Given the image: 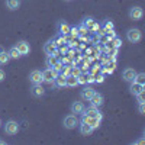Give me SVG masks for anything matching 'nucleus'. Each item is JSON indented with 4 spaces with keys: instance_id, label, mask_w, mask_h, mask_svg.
<instances>
[{
    "instance_id": "f257e3e1",
    "label": "nucleus",
    "mask_w": 145,
    "mask_h": 145,
    "mask_svg": "<svg viewBox=\"0 0 145 145\" xmlns=\"http://www.w3.org/2000/svg\"><path fill=\"white\" fill-rule=\"evenodd\" d=\"M126 39L129 42H132V44H138L142 39V32L138 28H131L126 32Z\"/></svg>"
},
{
    "instance_id": "f03ea898",
    "label": "nucleus",
    "mask_w": 145,
    "mask_h": 145,
    "mask_svg": "<svg viewBox=\"0 0 145 145\" xmlns=\"http://www.w3.org/2000/svg\"><path fill=\"white\" fill-rule=\"evenodd\" d=\"M78 123H80V120L77 119V115H67L65 118H64V120H63V125H64V128H67V129H74L76 126H78Z\"/></svg>"
},
{
    "instance_id": "7ed1b4c3",
    "label": "nucleus",
    "mask_w": 145,
    "mask_h": 145,
    "mask_svg": "<svg viewBox=\"0 0 145 145\" xmlns=\"http://www.w3.org/2000/svg\"><path fill=\"white\" fill-rule=\"evenodd\" d=\"M57 74H58V72H57L52 67H46V68L42 71V80H44L45 83H48V84H52V81L55 80Z\"/></svg>"
},
{
    "instance_id": "20e7f679",
    "label": "nucleus",
    "mask_w": 145,
    "mask_h": 145,
    "mask_svg": "<svg viewBox=\"0 0 145 145\" xmlns=\"http://www.w3.org/2000/svg\"><path fill=\"white\" fill-rule=\"evenodd\" d=\"M19 131V125L16 120H7L6 125H5V134L7 135H16Z\"/></svg>"
},
{
    "instance_id": "39448f33",
    "label": "nucleus",
    "mask_w": 145,
    "mask_h": 145,
    "mask_svg": "<svg viewBox=\"0 0 145 145\" xmlns=\"http://www.w3.org/2000/svg\"><path fill=\"white\" fill-rule=\"evenodd\" d=\"M81 115H84V116H91V118H96V119H99V120H102V112L99 110L96 106H90L89 109H84V112L81 113Z\"/></svg>"
},
{
    "instance_id": "423d86ee",
    "label": "nucleus",
    "mask_w": 145,
    "mask_h": 145,
    "mask_svg": "<svg viewBox=\"0 0 145 145\" xmlns=\"http://www.w3.org/2000/svg\"><path fill=\"white\" fill-rule=\"evenodd\" d=\"M142 16H144V10H142L141 6L131 7V10H129V18H131L132 20H139V19H142Z\"/></svg>"
},
{
    "instance_id": "0eeeda50",
    "label": "nucleus",
    "mask_w": 145,
    "mask_h": 145,
    "mask_svg": "<svg viewBox=\"0 0 145 145\" xmlns=\"http://www.w3.org/2000/svg\"><path fill=\"white\" fill-rule=\"evenodd\" d=\"M29 81L32 84H41L44 80H42V71L39 70H33L31 71V74H29Z\"/></svg>"
},
{
    "instance_id": "6e6552de",
    "label": "nucleus",
    "mask_w": 145,
    "mask_h": 145,
    "mask_svg": "<svg viewBox=\"0 0 145 145\" xmlns=\"http://www.w3.org/2000/svg\"><path fill=\"white\" fill-rule=\"evenodd\" d=\"M57 44H55V41L54 39H50L45 45H44V52L46 54V55H52V54H55L57 52Z\"/></svg>"
},
{
    "instance_id": "1a4fd4ad",
    "label": "nucleus",
    "mask_w": 145,
    "mask_h": 145,
    "mask_svg": "<svg viewBox=\"0 0 145 145\" xmlns=\"http://www.w3.org/2000/svg\"><path fill=\"white\" fill-rule=\"evenodd\" d=\"M83 25L87 28V31H91V32H96V31L100 29V25H97V23L94 22V19H91V18H86V19H84Z\"/></svg>"
},
{
    "instance_id": "9d476101",
    "label": "nucleus",
    "mask_w": 145,
    "mask_h": 145,
    "mask_svg": "<svg viewBox=\"0 0 145 145\" xmlns=\"http://www.w3.org/2000/svg\"><path fill=\"white\" fill-rule=\"evenodd\" d=\"M81 122L87 123V125H90V126H91L93 129H96V128H99V126H100V122H102V120L96 119V118H91V116H84V115H83V119H81Z\"/></svg>"
},
{
    "instance_id": "9b49d317",
    "label": "nucleus",
    "mask_w": 145,
    "mask_h": 145,
    "mask_svg": "<svg viewBox=\"0 0 145 145\" xmlns=\"http://www.w3.org/2000/svg\"><path fill=\"white\" fill-rule=\"evenodd\" d=\"M15 46L18 48V51L20 52V55H26L31 51V46H29V44L26 41H18V44Z\"/></svg>"
},
{
    "instance_id": "f8f14e48",
    "label": "nucleus",
    "mask_w": 145,
    "mask_h": 145,
    "mask_svg": "<svg viewBox=\"0 0 145 145\" xmlns=\"http://www.w3.org/2000/svg\"><path fill=\"white\" fill-rule=\"evenodd\" d=\"M135 76H137V71H135L134 68H125L123 72H122L123 80L128 81V83H132V81H134V80H135Z\"/></svg>"
},
{
    "instance_id": "ddd939ff",
    "label": "nucleus",
    "mask_w": 145,
    "mask_h": 145,
    "mask_svg": "<svg viewBox=\"0 0 145 145\" xmlns=\"http://www.w3.org/2000/svg\"><path fill=\"white\" fill-rule=\"evenodd\" d=\"M31 94L33 96V97H42V96L45 94V89L41 86V84H32Z\"/></svg>"
},
{
    "instance_id": "4468645a",
    "label": "nucleus",
    "mask_w": 145,
    "mask_h": 145,
    "mask_svg": "<svg viewBox=\"0 0 145 145\" xmlns=\"http://www.w3.org/2000/svg\"><path fill=\"white\" fill-rule=\"evenodd\" d=\"M84 105H83V102H72L71 103V113H74V115H81L83 112H84Z\"/></svg>"
},
{
    "instance_id": "2eb2a0df",
    "label": "nucleus",
    "mask_w": 145,
    "mask_h": 145,
    "mask_svg": "<svg viewBox=\"0 0 145 145\" xmlns=\"http://www.w3.org/2000/svg\"><path fill=\"white\" fill-rule=\"evenodd\" d=\"M144 90H145V84H139V83H137V81H132V83H131L129 91L134 94V96H137L138 93H141V91H144Z\"/></svg>"
},
{
    "instance_id": "dca6fc26",
    "label": "nucleus",
    "mask_w": 145,
    "mask_h": 145,
    "mask_svg": "<svg viewBox=\"0 0 145 145\" xmlns=\"http://www.w3.org/2000/svg\"><path fill=\"white\" fill-rule=\"evenodd\" d=\"M90 103H91V106H96V107H99V106H102L103 105V102H105V99H103V96L100 94V93H97L96 91L93 96H91V99L89 100Z\"/></svg>"
},
{
    "instance_id": "f3484780",
    "label": "nucleus",
    "mask_w": 145,
    "mask_h": 145,
    "mask_svg": "<svg viewBox=\"0 0 145 145\" xmlns=\"http://www.w3.org/2000/svg\"><path fill=\"white\" fill-rule=\"evenodd\" d=\"M65 78H67V76H64L63 72H58L55 80L52 81V84L55 87H65Z\"/></svg>"
},
{
    "instance_id": "a211bd4d",
    "label": "nucleus",
    "mask_w": 145,
    "mask_h": 145,
    "mask_svg": "<svg viewBox=\"0 0 145 145\" xmlns=\"http://www.w3.org/2000/svg\"><path fill=\"white\" fill-rule=\"evenodd\" d=\"M78 128H80V134L81 135H84V137H87V135H90L91 132L94 131L90 125H87V123H84V122H81L80 120V123H78Z\"/></svg>"
},
{
    "instance_id": "6ab92c4d",
    "label": "nucleus",
    "mask_w": 145,
    "mask_h": 145,
    "mask_svg": "<svg viewBox=\"0 0 145 145\" xmlns=\"http://www.w3.org/2000/svg\"><path fill=\"white\" fill-rule=\"evenodd\" d=\"M70 25H68V23L67 22H64V20H61V22H59L58 23V33L59 35H70Z\"/></svg>"
},
{
    "instance_id": "aec40b11",
    "label": "nucleus",
    "mask_w": 145,
    "mask_h": 145,
    "mask_svg": "<svg viewBox=\"0 0 145 145\" xmlns=\"http://www.w3.org/2000/svg\"><path fill=\"white\" fill-rule=\"evenodd\" d=\"M96 93V90L93 89V87H84L83 90H81V99H84V100H90L91 99V96Z\"/></svg>"
},
{
    "instance_id": "412c9836",
    "label": "nucleus",
    "mask_w": 145,
    "mask_h": 145,
    "mask_svg": "<svg viewBox=\"0 0 145 145\" xmlns=\"http://www.w3.org/2000/svg\"><path fill=\"white\" fill-rule=\"evenodd\" d=\"M6 7L9 10H18L20 7V0H6Z\"/></svg>"
},
{
    "instance_id": "4be33fe9",
    "label": "nucleus",
    "mask_w": 145,
    "mask_h": 145,
    "mask_svg": "<svg viewBox=\"0 0 145 145\" xmlns=\"http://www.w3.org/2000/svg\"><path fill=\"white\" fill-rule=\"evenodd\" d=\"M78 84V81H77V77H74V76H67V78H65V87H76Z\"/></svg>"
},
{
    "instance_id": "5701e85b",
    "label": "nucleus",
    "mask_w": 145,
    "mask_h": 145,
    "mask_svg": "<svg viewBox=\"0 0 145 145\" xmlns=\"http://www.w3.org/2000/svg\"><path fill=\"white\" fill-rule=\"evenodd\" d=\"M7 55H9V58L10 59H18V58H20L22 55H20V52L18 51V48L16 46H12L10 50L7 51Z\"/></svg>"
},
{
    "instance_id": "b1692460",
    "label": "nucleus",
    "mask_w": 145,
    "mask_h": 145,
    "mask_svg": "<svg viewBox=\"0 0 145 145\" xmlns=\"http://www.w3.org/2000/svg\"><path fill=\"white\" fill-rule=\"evenodd\" d=\"M58 57L55 55V54H52V55H46V59H45V65L46 67H54V64L58 61Z\"/></svg>"
},
{
    "instance_id": "393cba45",
    "label": "nucleus",
    "mask_w": 145,
    "mask_h": 145,
    "mask_svg": "<svg viewBox=\"0 0 145 145\" xmlns=\"http://www.w3.org/2000/svg\"><path fill=\"white\" fill-rule=\"evenodd\" d=\"M9 55H7V52L3 50L2 46H0V65H6L7 63H9Z\"/></svg>"
},
{
    "instance_id": "a878e982",
    "label": "nucleus",
    "mask_w": 145,
    "mask_h": 145,
    "mask_svg": "<svg viewBox=\"0 0 145 145\" xmlns=\"http://www.w3.org/2000/svg\"><path fill=\"white\" fill-rule=\"evenodd\" d=\"M134 81H137L139 84H145V72H137Z\"/></svg>"
},
{
    "instance_id": "bb28decb",
    "label": "nucleus",
    "mask_w": 145,
    "mask_h": 145,
    "mask_svg": "<svg viewBox=\"0 0 145 145\" xmlns=\"http://www.w3.org/2000/svg\"><path fill=\"white\" fill-rule=\"evenodd\" d=\"M54 41H55L57 46H59V45H64V44L67 42V38H65V35H59V33H58V38L54 39Z\"/></svg>"
},
{
    "instance_id": "cd10ccee",
    "label": "nucleus",
    "mask_w": 145,
    "mask_h": 145,
    "mask_svg": "<svg viewBox=\"0 0 145 145\" xmlns=\"http://www.w3.org/2000/svg\"><path fill=\"white\" fill-rule=\"evenodd\" d=\"M113 28H115L113 22H112V20H109V19H107V20L103 23V31H105V32H106V31H112Z\"/></svg>"
},
{
    "instance_id": "c85d7f7f",
    "label": "nucleus",
    "mask_w": 145,
    "mask_h": 145,
    "mask_svg": "<svg viewBox=\"0 0 145 145\" xmlns=\"http://www.w3.org/2000/svg\"><path fill=\"white\" fill-rule=\"evenodd\" d=\"M80 74H81V68H80V67H76V65H72V67H71V76L78 77Z\"/></svg>"
},
{
    "instance_id": "c756f323",
    "label": "nucleus",
    "mask_w": 145,
    "mask_h": 145,
    "mask_svg": "<svg viewBox=\"0 0 145 145\" xmlns=\"http://www.w3.org/2000/svg\"><path fill=\"white\" fill-rule=\"evenodd\" d=\"M77 81H78V84H86L87 83V74H83L81 72V74L77 77Z\"/></svg>"
},
{
    "instance_id": "7c9ffc66",
    "label": "nucleus",
    "mask_w": 145,
    "mask_h": 145,
    "mask_svg": "<svg viewBox=\"0 0 145 145\" xmlns=\"http://www.w3.org/2000/svg\"><path fill=\"white\" fill-rule=\"evenodd\" d=\"M137 99H138V103H145V90L137 94Z\"/></svg>"
},
{
    "instance_id": "2f4dec72",
    "label": "nucleus",
    "mask_w": 145,
    "mask_h": 145,
    "mask_svg": "<svg viewBox=\"0 0 145 145\" xmlns=\"http://www.w3.org/2000/svg\"><path fill=\"white\" fill-rule=\"evenodd\" d=\"M63 65H64V64H63V63H61V61H59V59H58V61H57V63L54 64V67H52V68H54V70H55L57 72H61V68H63Z\"/></svg>"
},
{
    "instance_id": "473e14b6",
    "label": "nucleus",
    "mask_w": 145,
    "mask_h": 145,
    "mask_svg": "<svg viewBox=\"0 0 145 145\" xmlns=\"http://www.w3.org/2000/svg\"><path fill=\"white\" fill-rule=\"evenodd\" d=\"M138 112H139L141 115L145 113V103H138Z\"/></svg>"
},
{
    "instance_id": "72a5a7b5",
    "label": "nucleus",
    "mask_w": 145,
    "mask_h": 145,
    "mask_svg": "<svg viewBox=\"0 0 145 145\" xmlns=\"http://www.w3.org/2000/svg\"><path fill=\"white\" fill-rule=\"evenodd\" d=\"M70 35L71 36H78V29L74 26V28H70Z\"/></svg>"
},
{
    "instance_id": "f704fd0d",
    "label": "nucleus",
    "mask_w": 145,
    "mask_h": 145,
    "mask_svg": "<svg viewBox=\"0 0 145 145\" xmlns=\"http://www.w3.org/2000/svg\"><path fill=\"white\" fill-rule=\"evenodd\" d=\"M5 80V71L2 70V68H0V83H2Z\"/></svg>"
},
{
    "instance_id": "c9c22d12",
    "label": "nucleus",
    "mask_w": 145,
    "mask_h": 145,
    "mask_svg": "<svg viewBox=\"0 0 145 145\" xmlns=\"http://www.w3.org/2000/svg\"><path fill=\"white\" fill-rule=\"evenodd\" d=\"M64 2H72V0H64Z\"/></svg>"
},
{
    "instance_id": "e433bc0d",
    "label": "nucleus",
    "mask_w": 145,
    "mask_h": 145,
    "mask_svg": "<svg viewBox=\"0 0 145 145\" xmlns=\"http://www.w3.org/2000/svg\"><path fill=\"white\" fill-rule=\"evenodd\" d=\"M0 125H2V119H0Z\"/></svg>"
}]
</instances>
